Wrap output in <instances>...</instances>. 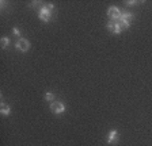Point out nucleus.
<instances>
[{
    "mask_svg": "<svg viewBox=\"0 0 152 146\" xmlns=\"http://www.w3.org/2000/svg\"><path fill=\"white\" fill-rule=\"evenodd\" d=\"M52 16H53V11H50L48 8V6H41L39 7V10H38V18L41 22H50Z\"/></svg>",
    "mask_w": 152,
    "mask_h": 146,
    "instance_id": "1",
    "label": "nucleus"
},
{
    "mask_svg": "<svg viewBox=\"0 0 152 146\" xmlns=\"http://www.w3.org/2000/svg\"><path fill=\"white\" fill-rule=\"evenodd\" d=\"M30 41L28 39H26V38H19V39H16V42H15V49L18 51H20V53H26V51H28L30 50Z\"/></svg>",
    "mask_w": 152,
    "mask_h": 146,
    "instance_id": "2",
    "label": "nucleus"
},
{
    "mask_svg": "<svg viewBox=\"0 0 152 146\" xmlns=\"http://www.w3.org/2000/svg\"><path fill=\"white\" fill-rule=\"evenodd\" d=\"M65 110H66L65 104H64L63 102H60V100H54V102L50 103V111L53 112V114L61 115L65 112Z\"/></svg>",
    "mask_w": 152,
    "mask_h": 146,
    "instance_id": "3",
    "label": "nucleus"
},
{
    "mask_svg": "<svg viewBox=\"0 0 152 146\" xmlns=\"http://www.w3.org/2000/svg\"><path fill=\"white\" fill-rule=\"evenodd\" d=\"M121 12H122V11H121L118 7H115V6L109 7V10H107L109 19H110L111 22H118L120 18H121Z\"/></svg>",
    "mask_w": 152,
    "mask_h": 146,
    "instance_id": "4",
    "label": "nucleus"
},
{
    "mask_svg": "<svg viewBox=\"0 0 152 146\" xmlns=\"http://www.w3.org/2000/svg\"><path fill=\"white\" fill-rule=\"evenodd\" d=\"M106 29H107V31L113 33V34H121L124 31L120 22H111V20L106 25Z\"/></svg>",
    "mask_w": 152,
    "mask_h": 146,
    "instance_id": "5",
    "label": "nucleus"
},
{
    "mask_svg": "<svg viewBox=\"0 0 152 146\" xmlns=\"http://www.w3.org/2000/svg\"><path fill=\"white\" fill-rule=\"evenodd\" d=\"M118 138H120L118 131L115 130V129H113V130H110L109 131V134H107V143H117Z\"/></svg>",
    "mask_w": 152,
    "mask_h": 146,
    "instance_id": "6",
    "label": "nucleus"
},
{
    "mask_svg": "<svg viewBox=\"0 0 152 146\" xmlns=\"http://www.w3.org/2000/svg\"><path fill=\"white\" fill-rule=\"evenodd\" d=\"M10 112H11V107L6 103H1V107H0V114L3 115V116H8Z\"/></svg>",
    "mask_w": 152,
    "mask_h": 146,
    "instance_id": "7",
    "label": "nucleus"
},
{
    "mask_svg": "<svg viewBox=\"0 0 152 146\" xmlns=\"http://www.w3.org/2000/svg\"><path fill=\"white\" fill-rule=\"evenodd\" d=\"M120 19H125V20L132 22V20L134 19V15H133L132 12H128V11H122V12H121V18H120Z\"/></svg>",
    "mask_w": 152,
    "mask_h": 146,
    "instance_id": "8",
    "label": "nucleus"
},
{
    "mask_svg": "<svg viewBox=\"0 0 152 146\" xmlns=\"http://www.w3.org/2000/svg\"><path fill=\"white\" fill-rule=\"evenodd\" d=\"M11 43V41H10L8 37H1V39H0V45H1V49H7L8 48V45Z\"/></svg>",
    "mask_w": 152,
    "mask_h": 146,
    "instance_id": "9",
    "label": "nucleus"
},
{
    "mask_svg": "<svg viewBox=\"0 0 152 146\" xmlns=\"http://www.w3.org/2000/svg\"><path fill=\"white\" fill-rule=\"evenodd\" d=\"M45 100H46V102H49V103H52V102H54V100H56V96H54L53 92H46V93H45Z\"/></svg>",
    "mask_w": 152,
    "mask_h": 146,
    "instance_id": "10",
    "label": "nucleus"
},
{
    "mask_svg": "<svg viewBox=\"0 0 152 146\" xmlns=\"http://www.w3.org/2000/svg\"><path fill=\"white\" fill-rule=\"evenodd\" d=\"M12 34L14 35H15V37H16V38H22V35H20V31H19V29H18V27H12Z\"/></svg>",
    "mask_w": 152,
    "mask_h": 146,
    "instance_id": "11",
    "label": "nucleus"
},
{
    "mask_svg": "<svg viewBox=\"0 0 152 146\" xmlns=\"http://www.w3.org/2000/svg\"><path fill=\"white\" fill-rule=\"evenodd\" d=\"M140 1H136V0H128V1H125V4H128V6H134V4H139Z\"/></svg>",
    "mask_w": 152,
    "mask_h": 146,
    "instance_id": "12",
    "label": "nucleus"
},
{
    "mask_svg": "<svg viewBox=\"0 0 152 146\" xmlns=\"http://www.w3.org/2000/svg\"><path fill=\"white\" fill-rule=\"evenodd\" d=\"M46 6H48V8H49V10H50V11H54V4L49 3V4H46Z\"/></svg>",
    "mask_w": 152,
    "mask_h": 146,
    "instance_id": "13",
    "label": "nucleus"
}]
</instances>
